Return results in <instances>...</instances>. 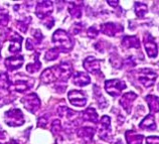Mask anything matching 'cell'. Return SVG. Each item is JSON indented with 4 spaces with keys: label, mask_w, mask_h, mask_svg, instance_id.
Returning a JSON list of instances; mask_svg holds the SVG:
<instances>
[{
    "label": "cell",
    "mask_w": 159,
    "mask_h": 144,
    "mask_svg": "<svg viewBox=\"0 0 159 144\" xmlns=\"http://www.w3.org/2000/svg\"><path fill=\"white\" fill-rule=\"evenodd\" d=\"M108 4H111L112 7H117V6H118L119 2L118 1H108Z\"/></svg>",
    "instance_id": "b9f144b4"
},
{
    "label": "cell",
    "mask_w": 159,
    "mask_h": 144,
    "mask_svg": "<svg viewBox=\"0 0 159 144\" xmlns=\"http://www.w3.org/2000/svg\"><path fill=\"white\" fill-rule=\"evenodd\" d=\"M110 61L113 67H116V69H121V67H122V61L120 60V58L117 56V54H112Z\"/></svg>",
    "instance_id": "836d02e7"
},
{
    "label": "cell",
    "mask_w": 159,
    "mask_h": 144,
    "mask_svg": "<svg viewBox=\"0 0 159 144\" xmlns=\"http://www.w3.org/2000/svg\"><path fill=\"white\" fill-rule=\"evenodd\" d=\"M140 128L143 130H155L156 129V124H155V119L152 114H148L145 118H143V120L140 122Z\"/></svg>",
    "instance_id": "ffe728a7"
},
{
    "label": "cell",
    "mask_w": 159,
    "mask_h": 144,
    "mask_svg": "<svg viewBox=\"0 0 159 144\" xmlns=\"http://www.w3.org/2000/svg\"><path fill=\"white\" fill-rule=\"evenodd\" d=\"M69 12L74 18H80L82 16V4L83 2L80 1H74L69 3Z\"/></svg>",
    "instance_id": "603a6c76"
},
{
    "label": "cell",
    "mask_w": 159,
    "mask_h": 144,
    "mask_svg": "<svg viewBox=\"0 0 159 144\" xmlns=\"http://www.w3.org/2000/svg\"><path fill=\"white\" fill-rule=\"evenodd\" d=\"M68 97L70 104L77 106V107H84L87 104V96L82 91L73 90L69 93Z\"/></svg>",
    "instance_id": "30bf717a"
},
{
    "label": "cell",
    "mask_w": 159,
    "mask_h": 144,
    "mask_svg": "<svg viewBox=\"0 0 159 144\" xmlns=\"http://www.w3.org/2000/svg\"><path fill=\"white\" fill-rule=\"evenodd\" d=\"M127 144H142L144 136L142 134H137L133 130H129L125 133Z\"/></svg>",
    "instance_id": "44dd1931"
},
{
    "label": "cell",
    "mask_w": 159,
    "mask_h": 144,
    "mask_svg": "<svg viewBox=\"0 0 159 144\" xmlns=\"http://www.w3.org/2000/svg\"><path fill=\"white\" fill-rule=\"evenodd\" d=\"M98 35H99V30L96 26H91L88 29V36H89L90 39H96V37L98 36Z\"/></svg>",
    "instance_id": "e575fe53"
},
{
    "label": "cell",
    "mask_w": 159,
    "mask_h": 144,
    "mask_svg": "<svg viewBox=\"0 0 159 144\" xmlns=\"http://www.w3.org/2000/svg\"><path fill=\"white\" fill-rule=\"evenodd\" d=\"M99 137L102 140L111 141L112 140V134H111V119L109 116H103L100 121V126L98 128Z\"/></svg>",
    "instance_id": "52a82bcc"
},
{
    "label": "cell",
    "mask_w": 159,
    "mask_h": 144,
    "mask_svg": "<svg viewBox=\"0 0 159 144\" xmlns=\"http://www.w3.org/2000/svg\"><path fill=\"white\" fill-rule=\"evenodd\" d=\"M1 48H2V45H1V42H0V50H1ZM0 58H1V54H0Z\"/></svg>",
    "instance_id": "ee69618b"
},
{
    "label": "cell",
    "mask_w": 159,
    "mask_h": 144,
    "mask_svg": "<svg viewBox=\"0 0 159 144\" xmlns=\"http://www.w3.org/2000/svg\"><path fill=\"white\" fill-rule=\"evenodd\" d=\"M21 102L26 110L32 114H35L40 108V99L35 93H29L21 99Z\"/></svg>",
    "instance_id": "3957f363"
},
{
    "label": "cell",
    "mask_w": 159,
    "mask_h": 144,
    "mask_svg": "<svg viewBox=\"0 0 159 144\" xmlns=\"http://www.w3.org/2000/svg\"><path fill=\"white\" fill-rule=\"evenodd\" d=\"M58 56H60V50L56 48H53L48 50L47 53H45L44 58L47 61H54L58 58Z\"/></svg>",
    "instance_id": "4dcf8cb0"
},
{
    "label": "cell",
    "mask_w": 159,
    "mask_h": 144,
    "mask_svg": "<svg viewBox=\"0 0 159 144\" xmlns=\"http://www.w3.org/2000/svg\"><path fill=\"white\" fill-rule=\"evenodd\" d=\"M115 144H122V142H121V141H120V140H119V141H118V142H116V143H115Z\"/></svg>",
    "instance_id": "f6af8a7d"
},
{
    "label": "cell",
    "mask_w": 159,
    "mask_h": 144,
    "mask_svg": "<svg viewBox=\"0 0 159 144\" xmlns=\"http://www.w3.org/2000/svg\"><path fill=\"white\" fill-rule=\"evenodd\" d=\"M95 130L91 127H82L78 130V136L85 143H90L94 137Z\"/></svg>",
    "instance_id": "e0dca14e"
},
{
    "label": "cell",
    "mask_w": 159,
    "mask_h": 144,
    "mask_svg": "<svg viewBox=\"0 0 159 144\" xmlns=\"http://www.w3.org/2000/svg\"><path fill=\"white\" fill-rule=\"evenodd\" d=\"M57 115L60 117L68 118V119H73V117L75 115H78V113L70 110L66 106H61V107L57 108Z\"/></svg>",
    "instance_id": "d4e9b609"
},
{
    "label": "cell",
    "mask_w": 159,
    "mask_h": 144,
    "mask_svg": "<svg viewBox=\"0 0 159 144\" xmlns=\"http://www.w3.org/2000/svg\"><path fill=\"white\" fill-rule=\"evenodd\" d=\"M136 98H137V95L135 94V93H133V92L126 93V94H124L122 97H121L120 104L125 110H126V112L128 114L131 112L133 102H134V100H135Z\"/></svg>",
    "instance_id": "9a60e30c"
},
{
    "label": "cell",
    "mask_w": 159,
    "mask_h": 144,
    "mask_svg": "<svg viewBox=\"0 0 159 144\" xmlns=\"http://www.w3.org/2000/svg\"><path fill=\"white\" fill-rule=\"evenodd\" d=\"M10 41V45L8 50L11 53H17L21 50V44H22V37L20 36L18 33H16L14 31H11L9 36H8Z\"/></svg>",
    "instance_id": "7c38bea8"
},
{
    "label": "cell",
    "mask_w": 159,
    "mask_h": 144,
    "mask_svg": "<svg viewBox=\"0 0 159 144\" xmlns=\"http://www.w3.org/2000/svg\"><path fill=\"white\" fill-rule=\"evenodd\" d=\"M30 21H31V17H30V16H28V17L24 18L22 20H17L15 22V25L20 31L25 33L26 30H27V28H28V25H29V23H30Z\"/></svg>",
    "instance_id": "f546056e"
},
{
    "label": "cell",
    "mask_w": 159,
    "mask_h": 144,
    "mask_svg": "<svg viewBox=\"0 0 159 144\" xmlns=\"http://www.w3.org/2000/svg\"><path fill=\"white\" fill-rule=\"evenodd\" d=\"M73 83H74V85H76V86L84 87L91 83V79L87 74L83 73V72H78V73L74 75Z\"/></svg>",
    "instance_id": "ac0fdd59"
},
{
    "label": "cell",
    "mask_w": 159,
    "mask_h": 144,
    "mask_svg": "<svg viewBox=\"0 0 159 144\" xmlns=\"http://www.w3.org/2000/svg\"><path fill=\"white\" fill-rule=\"evenodd\" d=\"M52 42L56 44V49H57L60 52L68 53L73 49L74 41L72 39L68 32L65 31L64 29H57L52 35Z\"/></svg>",
    "instance_id": "7a4b0ae2"
},
{
    "label": "cell",
    "mask_w": 159,
    "mask_h": 144,
    "mask_svg": "<svg viewBox=\"0 0 159 144\" xmlns=\"http://www.w3.org/2000/svg\"><path fill=\"white\" fill-rule=\"evenodd\" d=\"M43 23L49 29V28H52L53 26V24H54V18H52V16H49V17H48V18H45V19L43 20Z\"/></svg>",
    "instance_id": "8d00e7d4"
},
{
    "label": "cell",
    "mask_w": 159,
    "mask_h": 144,
    "mask_svg": "<svg viewBox=\"0 0 159 144\" xmlns=\"http://www.w3.org/2000/svg\"><path fill=\"white\" fill-rule=\"evenodd\" d=\"M122 45L125 49H139L140 40L137 36H129L126 35L122 39Z\"/></svg>",
    "instance_id": "d6986e66"
},
{
    "label": "cell",
    "mask_w": 159,
    "mask_h": 144,
    "mask_svg": "<svg viewBox=\"0 0 159 144\" xmlns=\"http://www.w3.org/2000/svg\"><path fill=\"white\" fill-rule=\"evenodd\" d=\"M84 67L92 74H97L100 72V61L94 57H88L83 63Z\"/></svg>",
    "instance_id": "5bb4252c"
},
{
    "label": "cell",
    "mask_w": 159,
    "mask_h": 144,
    "mask_svg": "<svg viewBox=\"0 0 159 144\" xmlns=\"http://www.w3.org/2000/svg\"><path fill=\"white\" fill-rule=\"evenodd\" d=\"M9 22V15L6 10L0 9V28L6 27Z\"/></svg>",
    "instance_id": "1f68e13d"
},
{
    "label": "cell",
    "mask_w": 159,
    "mask_h": 144,
    "mask_svg": "<svg viewBox=\"0 0 159 144\" xmlns=\"http://www.w3.org/2000/svg\"><path fill=\"white\" fill-rule=\"evenodd\" d=\"M23 61H24V58L22 56L10 57L5 60V67L9 71H15L22 66Z\"/></svg>",
    "instance_id": "2e32d148"
},
{
    "label": "cell",
    "mask_w": 159,
    "mask_h": 144,
    "mask_svg": "<svg viewBox=\"0 0 159 144\" xmlns=\"http://www.w3.org/2000/svg\"><path fill=\"white\" fill-rule=\"evenodd\" d=\"M73 74V66L69 62H61L57 66L44 70L40 75V81L43 84H51L56 81L66 82Z\"/></svg>",
    "instance_id": "6da1fadb"
},
{
    "label": "cell",
    "mask_w": 159,
    "mask_h": 144,
    "mask_svg": "<svg viewBox=\"0 0 159 144\" xmlns=\"http://www.w3.org/2000/svg\"><path fill=\"white\" fill-rule=\"evenodd\" d=\"M147 144H159V137L157 136H150L146 138Z\"/></svg>",
    "instance_id": "ab89813d"
},
{
    "label": "cell",
    "mask_w": 159,
    "mask_h": 144,
    "mask_svg": "<svg viewBox=\"0 0 159 144\" xmlns=\"http://www.w3.org/2000/svg\"><path fill=\"white\" fill-rule=\"evenodd\" d=\"M11 87V81L6 72H0V89L8 90Z\"/></svg>",
    "instance_id": "484cf974"
},
{
    "label": "cell",
    "mask_w": 159,
    "mask_h": 144,
    "mask_svg": "<svg viewBox=\"0 0 159 144\" xmlns=\"http://www.w3.org/2000/svg\"><path fill=\"white\" fill-rule=\"evenodd\" d=\"M0 90H1V89H0ZM6 103H9V102H8V100L5 99L4 95L0 93V107H1V106H3L4 104H6Z\"/></svg>",
    "instance_id": "60d3db41"
},
{
    "label": "cell",
    "mask_w": 159,
    "mask_h": 144,
    "mask_svg": "<svg viewBox=\"0 0 159 144\" xmlns=\"http://www.w3.org/2000/svg\"><path fill=\"white\" fill-rule=\"evenodd\" d=\"M8 135L5 131H0V144H8Z\"/></svg>",
    "instance_id": "d590c367"
},
{
    "label": "cell",
    "mask_w": 159,
    "mask_h": 144,
    "mask_svg": "<svg viewBox=\"0 0 159 144\" xmlns=\"http://www.w3.org/2000/svg\"><path fill=\"white\" fill-rule=\"evenodd\" d=\"M134 10H135V13L138 17H143L146 15V13L148 12V6L144 3L141 2H135V5H134Z\"/></svg>",
    "instance_id": "83f0119b"
},
{
    "label": "cell",
    "mask_w": 159,
    "mask_h": 144,
    "mask_svg": "<svg viewBox=\"0 0 159 144\" xmlns=\"http://www.w3.org/2000/svg\"><path fill=\"white\" fill-rule=\"evenodd\" d=\"M41 67V63L39 60V53H35L34 54V63H28L26 66V71L30 74H34L36 72H39Z\"/></svg>",
    "instance_id": "4316f807"
},
{
    "label": "cell",
    "mask_w": 159,
    "mask_h": 144,
    "mask_svg": "<svg viewBox=\"0 0 159 144\" xmlns=\"http://www.w3.org/2000/svg\"><path fill=\"white\" fill-rule=\"evenodd\" d=\"M52 10H53V6L51 1H41L37 3L35 14L39 19L43 20L51 16Z\"/></svg>",
    "instance_id": "9c48e42d"
},
{
    "label": "cell",
    "mask_w": 159,
    "mask_h": 144,
    "mask_svg": "<svg viewBox=\"0 0 159 144\" xmlns=\"http://www.w3.org/2000/svg\"><path fill=\"white\" fill-rule=\"evenodd\" d=\"M143 40H144V46H145L146 53H147L148 57L156 58L158 53V46L155 42V39H154L149 33H146Z\"/></svg>",
    "instance_id": "8fae6325"
},
{
    "label": "cell",
    "mask_w": 159,
    "mask_h": 144,
    "mask_svg": "<svg viewBox=\"0 0 159 144\" xmlns=\"http://www.w3.org/2000/svg\"><path fill=\"white\" fill-rule=\"evenodd\" d=\"M8 144H18V142H17V141H15L14 139H12V140H11L9 143H8Z\"/></svg>",
    "instance_id": "7bdbcfd3"
},
{
    "label": "cell",
    "mask_w": 159,
    "mask_h": 144,
    "mask_svg": "<svg viewBox=\"0 0 159 144\" xmlns=\"http://www.w3.org/2000/svg\"><path fill=\"white\" fill-rule=\"evenodd\" d=\"M126 83L118 79L109 80L105 82V90L109 95L117 97L121 94V92L126 89Z\"/></svg>",
    "instance_id": "277c9868"
},
{
    "label": "cell",
    "mask_w": 159,
    "mask_h": 144,
    "mask_svg": "<svg viewBox=\"0 0 159 144\" xmlns=\"http://www.w3.org/2000/svg\"><path fill=\"white\" fill-rule=\"evenodd\" d=\"M5 122L11 127L24 124V115L19 109H11L5 113Z\"/></svg>",
    "instance_id": "5b68a950"
},
{
    "label": "cell",
    "mask_w": 159,
    "mask_h": 144,
    "mask_svg": "<svg viewBox=\"0 0 159 144\" xmlns=\"http://www.w3.org/2000/svg\"><path fill=\"white\" fill-rule=\"evenodd\" d=\"M33 82H34L33 79L22 76V78L16 79L14 83H11L10 89L13 91L18 92V93H24V92L28 91L30 88H32Z\"/></svg>",
    "instance_id": "ba28073f"
},
{
    "label": "cell",
    "mask_w": 159,
    "mask_h": 144,
    "mask_svg": "<svg viewBox=\"0 0 159 144\" xmlns=\"http://www.w3.org/2000/svg\"><path fill=\"white\" fill-rule=\"evenodd\" d=\"M94 93H95V97L96 99H97V102L99 104V107L100 108H105L107 107V100L104 98L102 93H101V90H100V88L97 87V86H94Z\"/></svg>",
    "instance_id": "f1b7e54d"
},
{
    "label": "cell",
    "mask_w": 159,
    "mask_h": 144,
    "mask_svg": "<svg viewBox=\"0 0 159 144\" xmlns=\"http://www.w3.org/2000/svg\"><path fill=\"white\" fill-rule=\"evenodd\" d=\"M61 131V121L60 120H53L52 124V132L54 135H58Z\"/></svg>",
    "instance_id": "d6a6232c"
},
{
    "label": "cell",
    "mask_w": 159,
    "mask_h": 144,
    "mask_svg": "<svg viewBox=\"0 0 159 144\" xmlns=\"http://www.w3.org/2000/svg\"><path fill=\"white\" fill-rule=\"evenodd\" d=\"M123 27L121 25L114 23V22H107L102 24L101 26V31L108 36H115L117 33L122 31Z\"/></svg>",
    "instance_id": "4fadbf2b"
},
{
    "label": "cell",
    "mask_w": 159,
    "mask_h": 144,
    "mask_svg": "<svg viewBox=\"0 0 159 144\" xmlns=\"http://www.w3.org/2000/svg\"><path fill=\"white\" fill-rule=\"evenodd\" d=\"M146 101L149 106V109L151 113L159 112V98L155 95H148L146 96Z\"/></svg>",
    "instance_id": "cb8c5ba5"
},
{
    "label": "cell",
    "mask_w": 159,
    "mask_h": 144,
    "mask_svg": "<svg viewBox=\"0 0 159 144\" xmlns=\"http://www.w3.org/2000/svg\"><path fill=\"white\" fill-rule=\"evenodd\" d=\"M82 116H83L84 121L91 122V123H94V124L98 123V113L96 112V110L94 108H92V107L88 108L82 113Z\"/></svg>",
    "instance_id": "7402d4cb"
},
{
    "label": "cell",
    "mask_w": 159,
    "mask_h": 144,
    "mask_svg": "<svg viewBox=\"0 0 159 144\" xmlns=\"http://www.w3.org/2000/svg\"><path fill=\"white\" fill-rule=\"evenodd\" d=\"M137 77L139 82L143 85L144 87L148 88V87H152L154 84H155L157 75L155 72H153L149 69H142L139 70L137 73Z\"/></svg>",
    "instance_id": "8992f818"
},
{
    "label": "cell",
    "mask_w": 159,
    "mask_h": 144,
    "mask_svg": "<svg viewBox=\"0 0 159 144\" xmlns=\"http://www.w3.org/2000/svg\"><path fill=\"white\" fill-rule=\"evenodd\" d=\"M82 27H83V25L81 23L74 24V26L72 27V30H70V32H72L73 35H78V33H80L82 31Z\"/></svg>",
    "instance_id": "f35d334b"
},
{
    "label": "cell",
    "mask_w": 159,
    "mask_h": 144,
    "mask_svg": "<svg viewBox=\"0 0 159 144\" xmlns=\"http://www.w3.org/2000/svg\"><path fill=\"white\" fill-rule=\"evenodd\" d=\"M48 119L45 116L39 117V120H37V126L43 127V128H44V127L48 125Z\"/></svg>",
    "instance_id": "74e56055"
}]
</instances>
